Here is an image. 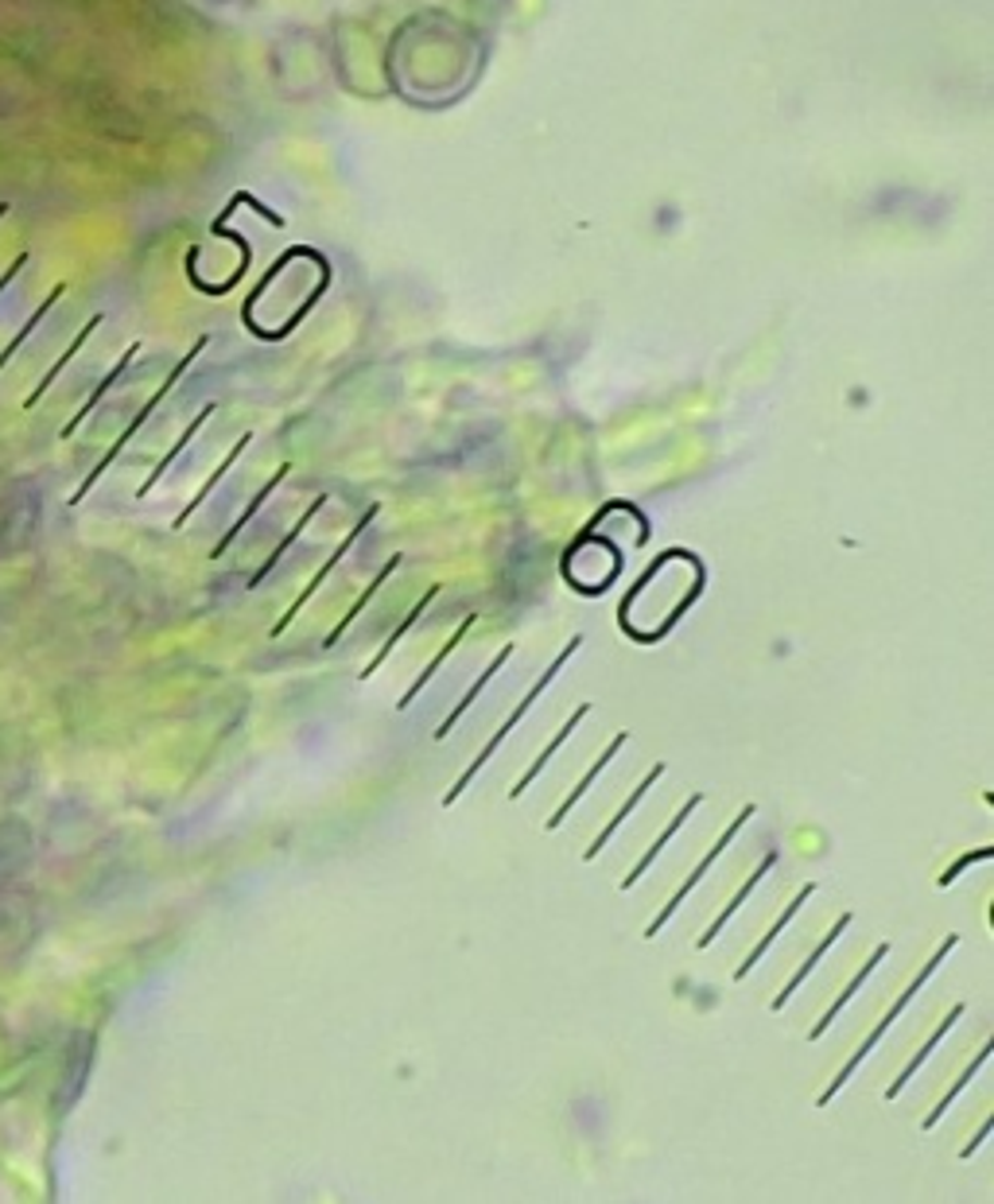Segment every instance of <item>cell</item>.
Masks as SVG:
<instances>
[{"label":"cell","instance_id":"6da1fadb","mask_svg":"<svg viewBox=\"0 0 994 1204\" xmlns=\"http://www.w3.org/2000/svg\"><path fill=\"white\" fill-rule=\"evenodd\" d=\"M579 645H583V637H571V642L563 645V653H560V657H556V661L548 665V672H544L541 680H536V688L529 692V696H524L521 704L513 707V716H509L506 723L497 727V734H494V738H489L486 746H482V750H479V758H474L471 766H467V770L459 773V781H455V785H451V793H447V797H444V805H447V808H451L455 800L462 797V789H467V785H471L474 778H479V770H482V766H486V761H489V754H497V746L506 743V738H509V731H513V727L521 723V719L529 716V711H533V704H536V699H541V692H544V688H548V684H551V677H560V669H563V665L571 661V657H575V649H579Z\"/></svg>","mask_w":994,"mask_h":1204},{"label":"cell","instance_id":"7a4b0ae2","mask_svg":"<svg viewBox=\"0 0 994 1204\" xmlns=\"http://www.w3.org/2000/svg\"><path fill=\"white\" fill-rule=\"evenodd\" d=\"M956 941H959V936L956 933H952V936H944V944H941V952H936V956H932V960L929 964H924V968H921V976H917L914 979V983H909V988H905L902 991V998H897V1003L894 1006H890V1015L886 1018H882V1022H878V1030L874 1033H870V1038H867V1042H862V1050L859 1053H855V1057H850L847 1060V1065H843V1069H840V1077H835L832 1080V1084H828V1092H823V1096L820 1100H816V1104H832V1096H840V1088L843 1084H847V1080H850V1072H855V1069H859V1065H862V1060H867L870 1057V1053H874V1045L878 1042H882V1033H886L890 1030V1026H894V1018H902V1010H905V1006H909V1003H914V998H917V991H921L924 988V983H929V979H932V971H936V968H941V964H944V956H948V952L952 948H956Z\"/></svg>","mask_w":994,"mask_h":1204},{"label":"cell","instance_id":"3957f363","mask_svg":"<svg viewBox=\"0 0 994 1204\" xmlns=\"http://www.w3.org/2000/svg\"><path fill=\"white\" fill-rule=\"evenodd\" d=\"M754 812H758V808H754V805H746V808H742L738 816H734V824H731V828H726V832H723V840L715 843L711 852L704 855V862H699V867L692 870V879H687L684 886H680L676 894H672V902H664V909H660V914H657V917H653V921H649V929H645V936H649V941H653V936L660 933V929H664V924H669V917L676 914L680 906H684V897L692 894V890H696L699 882H704V874H707V870L715 867V859H719V855H723V847H726V843L734 840V832H742V828H746V820H750Z\"/></svg>","mask_w":994,"mask_h":1204},{"label":"cell","instance_id":"277c9868","mask_svg":"<svg viewBox=\"0 0 994 1204\" xmlns=\"http://www.w3.org/2000/svg\"><path fill=\"white\" fill-rule=\"evenodd\" d=\"M664 770H669V766H664V761H657V766H653V770L645 773V778H642V785H637V789H633V793H630V800H625V805L618 808L614 816H610V824H606L602 832H598V840L591 843L587 852H583V859H587V862H595L598 855H602V847H606V843H610V840H614V832H618V828H622V820H625V816L633 812V808H637V800H642L645 793H649V789L657 785L660 778H664Z\"/></svg>","mask_w":994,"mask_h":1204},{"label":"cell","instance_id":"5b68a950","mask_svg":"<svg viewBox=\"0 0 994 1204\" xmlns=\"http://www.w3.org/2000/svg\"><path fill=\"white\" fill-rule=\"evenodd\" d=\"M625 738H630V734H625V731H622V734H614V738H610V746H606V750L598 754V761H595V766H591V770L583 773V778H579V785L571 789V797L563 800V805H560V808H556V812L548 816V832H556V828H560L563 820H568V812H571V808L579 805V800H583V793H587V789L595 785V781H598V773H602L606 766H610V761H614V754H618V750H622V746H625Z\"/></svg>","mask_w":994,"mask_h":1204},{"label":"cell","instance_id":"8992f818","mask_svg":"<svg viewBox=\"0 0 994 1204\" xmlns=\"http://www.w3.org/2000/svg\"><path fill=\"white\" fill-rule=\"evenodd\" d=\"M812 894H816V882H808V886L800 890V894H796L793 902H788V906H785V914H781V921H778V924H769V933L761 936V941L754 944V952H750V956H746V960H742L738 968H734V983H742V979H746V976H750L754 968H758V960H761V956H766V948H769V944H773V941H778L781 933H785V924L793 921L796 914H800V906H805V902H808V897H812Z\"/></svg>","mask_w":994,"mask_h":1204},{"label":"cell","instance_id":"52a82bcc","mask_svg":"<svg viewBox=\"0 0 994 1204\" xmlns=\"http://www.w3.org/2000/svg\"><path fill=\"white\" fill-rule=\"evenodd\" d=\"M886 956H890V944H878V948H874V956H870V960H867V964H862V968H859V976H855V979H850V983H847V991H843V995L835 998L832 1006H828V1015H823L820 1022H816L812 1030H808V1042H820L823 1033H828V1026H832L835 1018H840V1010H843V1006L850 1003V998L859 995V988H862V983H867V979H870V971H874L878 964L886 960Z\"/></svg>","mask_w":994,"mask_h":1204},{"label":"cell","instance_id":"ba28073f","mask_svg":"<svg viewBox=\"0 0 994 1204\" xmlns=\"http://www.w3.org/2000/svg\"><path fill=\"white\" fill-rule=\"evenodd\" d=\"M373 513H377V509H373ZM373 513H370V517H365V521H358V529H353V533H350V536H346V541H343V548H338V553H335V556H331V560H326V563H323V568H319V575H315V580H311V583H308V587H303V591H299V598H296V603H291V610H288V615H284V618H281V622H276V625H272V630H269V634H272V637H281V634H284V630H288V625H291V618H296V615H299V610H303V603H308V598H311V595H315V591H319V587H323V580H326V575H331V568H335V563H338V560H343V556H346V553H350V544H353V541H358V533H362V529H365V525H370V521H373Z\"/></svg>","mask_w":994,"mask_h":1204},{"label":"cell","instance_id":"9c48e42d","mask_svg":"<svg viewBox=\"0 0 994 1204\" xmlns=\"http://www.w3.org/2000/svg\"><path fill=\"white\" fill-rule=\"evenodd\" d=\"M587 716H591V704H579L575 711H571V719H568V723L560 727V734H556V738H551V743L544 746L541 754H536V761H533V766H529V770L521 773V781H517V785H513V793H509V797L517 800V797H521V793H524V789H529V785H533L536 778H541V773H544V766H548V758H551V754L560 750L563 743H568V738H571V731H575V727L583 723V719H587Z\"/></svg>","mask_w":994,"mask_h":1204},{"label":"cell","instance_id":"30bf717a","mask_svg":"<svg viewBox=\"0 0 994 1204\" xmlns=\"http://www.w3.org/2000/svg\"><path fill=\"white\" fill-rule=\"evenodd\" d=\"M699 800H704V793H692V797H687V800H684V808H680V812H676V816H672V824H669V828H664V832H660V840H657V843H653V847H649V852H645V855H642V862H637V867H633V870H630V874H625V879H622V890H633V886H637V879H642V874H645V870H649V867H653V859H657V855H660V852H664V847H669V840H672V835H676V832H680V828H684V820H687V816H692V812H696V808H699Z\"/></svg>","mask_w":994,"mask_h":1204},{"label":"cell","instance_id":"8fae6325","mask_svg":"<svg viewBox=\"0 0 994 1204\" xmlns=\"http://www.w3.org/2000/svg\"><path fill=\"white\" fill-rule=\"evenodd\" d=\"M847 924H850V914H843V917H840V921H835V924H832V933H828V936H823V941H820V948H816V952H812V956H808V960H805V964H800V971H796V976H793V979H788V988H785V991H781V995H778V998H773V1003H769V1006H773V1010H785V1003H788V998H793V995H796V991H800V988H805V979H808V971H816V964H820V956H823V952H828V948H832V944H835V941H840V936H843V933H847Z\"/></svg>","mask_w":994,"mask_h":1204},{"label":"cell","instance_id":"7c38bea8","mask_svg":"<svg viewBox=\"0 0 994 1204\" xmlns=\"http://www.w3.org/2000/svg\"><path fill=\"white\" fill-rule=\"evenodd\" d=\"M509 657H513V645H501V653H497L494 661L486 665V672H482V677H479V684H474V688H471V692H467V696L459 699V707H455V711H451V716L444 719V723L435 727V743H439V738H447V734H451V727L459 723V719L467 716V711H471V704H474V699H479V692H482V688H486V684H489V677H497V672H501V665H506Z\"/></svg>","mask_w":994,"mask_h":1204},{"label":"cell","instance_id":"4fadbf2b","mask_svg":"<svg viewBox=\"0 0 994 1204\" xmlns=\"http://www.w3.org/2000/svg\"><path fill=\"white\" fill-rule=\"evenodd\" d=\"M773 862H778V855H773V852H769V855H766V859H761V862H758V870H754V874H750V879H746V886H742V890H738V894H734V902H731V906H726V909H723V914H719V917H715V924H707V933H704V936H699V948H707V944H711V941H715V936H719V933H723V929H726V921H731V917H734V914H738V906H742V902H746V897H750V894H754V886H758V882H761V879H766V874H769V870H773Z\"/></svg>","mask_w":994,"mask_h":1204},{"label":"cell","instance_id":"5bb4252c","mask_svg":"<svg viewBox=\"0 0 994 1204\" xmlns=\"http://www.w3.org/2000/svg\"><path fill=\"white\" fill-rule=\"evenodd\" d=\"M474 622H479V615H467V618H462V625H459V630H455V637H451V642H447L444 645V649H439V653H435V661L432 665H427V669L424 672H420V677H417V684H412V688H408L405 692V696H400V711H405V707H412V699H417L420 696V692H424L427 688V684H432V677H435V669H439V665H444L447 661V657H451V653H455V645H462V637H467V630H471V625Z\"/></svg>","mask_w":994,"mask_h":1204},{"label":"cell","instance_id":"9a60e30c","mask_svg":"<svg viewBox=\"0 0 994 1204\" xmlns=\"http://www.w3.org/2000/svg\"><path fill=\"white\" fill-rule=\"evenodd\" d=\"M956 1018H964V1003H959V1006H952V1015H948V1018H944V1022H941V1030H936V1033H932V1038H929V1042H924V1050H921V1053H917V1057H914V1060H909V1065H905V1072H902V1077H897V1080H894V1084H890V1088H886V1100H897V1096H902V1088H905V1084H909V1080H914V1072H917V1069H921V1065H924V1060H929V1053H932V1050H936V1045H941V1038H944V1033H948V1030H952V1022H956Z\"/></svg>","mask_w":994,"mask_h":1204},{"label":"cell","instance_id":"2e32d148","mask_svg":"<svg viewBox=\"0 0 994 1204\" xmlns=\"http://www.w3.org/2000/svg\"><path fill=\"white\" fill-rule=\"evenodd\" d=\"M101 323V315H94L90 319V323H86V326H82V331H78V338H74V343L71 346H66V350H63V358H59V362H54L51 365V370H47V377L44 381H39V385H36V389H32V397H27L24 400V408H36L39 405V400H44L47 397V389H51V385H54V377H59V373H63L66 370V365H71V358H74V353H78L82 350V346H86V338H90L94 335V326H98Z\"/></svg>","mask_w":994,"mask_h":1204},{"label":"cell","instance_id":"e0dca14e","mask_svg":"<svg viewBox=\"0 0 994 1204\" xmlns=\"http://www.w3.org/2000/svg\"><path fill=\"white\" fill-rule=\"evenodd\" d=\"M435 595H439V583H435V587H427V595L420 598L417 607L408 610V615H405V622H400L397 630H393V637H389V642L381 645V653H377V657H373V661H370V665H365V669H362V680H365V677H373V672L381 669V661H385V657H389V653L397 649V642H400V637H405L408 630H412V625L420 622V615H424V610H427V603H435Z\"/></svg>","mask_w":994,"mask_h":1204},{"label":"cell","instance_id":"ac0fdd59","mask_svg":"<svg viewBox=\"0 0 994 1204\" xmlns=\"http://www.w3.org/2000/svg\"><path fill=\"white\" fill-rule=\"evenodd\" d=\"M63 291H66V284H59V288H51V296H47L44 303H39V308H36V315H27V323L20 326V335L12 338V343L4 346V350H0V370H4V365L12 362V353H16L20 346L27 343V338H32V331H36V326H39V319H47V311H51L54 303H59V299H63Z\"/></svg>","mask_w":994,"mask_h":1204},{"label":"cell","instance_id":"d6986e66","mask_svg":"<svg viewBox=\"0 0 994 1204\" xmlns=\"http://www.w3.org/2000/svg\"><path fill=\"white\" fill-rule=\"evenodd\" d=\"M986 1057H991V1045H986V1050H979V1053H976V1060H971V1065H968V1072H964V1077H959L956 1084H952L948 1092H944V1100H941V1104L932 1107V1115H929V1119H924V1124H921L924 1131H932V1127L941 1124V1119H944V1112H948V1104H952V1100L959 1096V1092H964V1088L971 1084V1077H976V1072L983 1069V1065H986Z\"/></svg>","mask_w":994,"mask_h":1204},{"label":"cell","instance_id":"ffe728a7","mask_svg":"<svg viewBox=\"0 0 994 1204\" xmlns=\"http://www.w3.org/2000/svg\"><path fill=\"white\" fill-rule=\"evenodd\" d=\"M133 353H136V346H128V350H125V358H121V362H117V365H113V370H109V377H105V381H101V385H98V389H94V397H90V400H86V405H82V408H78V412H74V420H71V424H66V427H63V439H71V435H74V432H78V424H82V420H86V417H90V412H94V405H98V400H101V397H105V393H109V385H113V381H117V377H121V373H125V365H128V362H133Z\"/></svg>","mask_w":994,"mask_h":1204},{"label":"cell","instance_id":"44dd1931","mask_svg":"<svg viewBox=\"0 0 994 1204\" xmlns=\"http://www.w3.org/2000/svg\"><path fill=\"white\" fill-rule=\"evenodd\" d=\"M397 568H400V556H397V560H389V563H385V571H381L377 580H373L370 587L362 591V598H358V603H353V607H350V615H343V622H338L335 630H331V637H326V645H338V637H343V630H350V622H353V618L362 615V610H365V603H370V598L377 595V587H381V583H385V580H389V575H393V571H397Z\"/></svg>","mask_w":994,"mask_h":1204},{"label":"cell","instance_id":"7402d4cb","mask_svg":"<svg viewBox=\"0 0 994 1204\" xmlns=\"http://www.w3.org/2000/svg\"><path fill=\"white\" fill-rule=\"evenodd\" d=\"M24 264H27V253H16V261H12V264H9V269H4V272H0V291H4V288H9V284H12V281H16V272H20V269H24Z\"/></svg>","mask_w":994,"mask_h":1204},{"label":"cell","instance_id":"603a6c76","mask_svg":"<svg viewBox=\"0 0 994 1204\" xmlns=\"http://www.w3.org/2000/svg\"><path fill=\"white\" fill-rule=\"evenodd\" d=\"M991 1119H986V1124H983V1131H979L976 1134V1142H971V1146H968V1151H964V1154H959V1158H971V1154H976V1146H979V1142H986V1134H991Z\"/></svg>","mask_w":994,"mask_h":1204},{"label":"cell","instance_id":"cb8c5ba5","mask_svg":"<svg viewBox=\"0 0 994 1204\" xmlns=\"http://www.w3.org/2000/svg\"><path fill=\"white\" fill-rule=\"evenodd\" d=\"M4 214H9V207H4V202H0V218H4Z\"/></svg>","mask_w":994,"mask_h":1204}]
</instances>
